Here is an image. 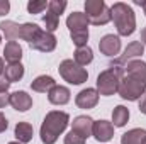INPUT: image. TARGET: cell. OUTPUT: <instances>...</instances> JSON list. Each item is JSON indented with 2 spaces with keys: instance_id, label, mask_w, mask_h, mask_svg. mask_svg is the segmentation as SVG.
<instances>
[{
  "instance_id": "277c9868",
  "label": "cell",
  "mask_w": 146,
  "mask_h": 144,
  "mask_svg": "<svg viewBox=\"0 0 146 144\" xmlns=\"http://www.w3.org/2000/svg\"><path fill=\"white\" fill-rule=\"evenodd\" d=\"M122 75H124V66L112 61L109 70L102 71L97 78V92H99V95H104V97L114 95L119 90V83H121Z\"/></svg>"
},
{
  "instance_id": "ffe728a7",
  "label": "cell",
  "mask_w": 146,
  "mask_h": 144,
  "mask_svg": "<svg viewBox=\"0 0 146 144\" xmlns=\"http://www.w3.org/2000/svg\"><path fill=\"white\" fill-rule=\"evenodd\" d=\"M54 85H56V83H54V80H53L51 76H48V75H41V76H37L36 80L31 83V88H33L34 92L44 93V92H49Z\"/></svg>"
},
{
  "instance_id": "f546056e",
  "label": "cell",
  "mask_w": 146,
  "mask_h": 144,
  "mask_svg": "<svg viewBox=\"0 0 146 144\" xmlns=\"http://www.w3.org/2000/svg\"><path fill=\"white\" fill-rule=\"evenodd\" d=\"M10 10V3L7 0H0V15H5Z\"/></svg>"
},
{
  "instance_id": "8992f818",
  "label": "cell",
  "mask_w": 146,
  "mask_h": 144,
  "mask_svg": "<svg viewBox=\"0 0 146 144\" xmlns=\"http://www.w3.org/2000/svg\"><path fill=\"white\" fill-rule=\"evenodd\" d=\"M85 15L88 19V22L94 26H104L112 19L110 9L106 5L104 0H87L85 2Z\"/></svg>"
},
{
  "instance_id": "6da1fadb",
  "label": "cell",
  "mask_w": 146,
  "mask_h": 144,
  "mask_svg": "<svg viewBox=\"0 0 146 144\" xmlns=\"http://www.w3.org/2000/svg\"><path fill=\"white\" fill-rule=\"evenodd\" d=\"M119 95L126 100H138L146 92V63L133 59L124 66V75L119 83Z\"/></svg>"
},
{
  "instance_id": "4316f807",
  "label": "cell",
  "mask_w": 146,
  "mask_h": 144,
  "mask_svg": "<svg viewBox=\"0 0 146 144\" xmlns=\"http://www.w3.org/2000/svg\"><path fill=\"white\" fill-rule=\"evenodd\" d=\"M44 9H48V2L46 0H31L27 3V10L31 14H41Z\"/></svg>"
},
{
  "instance_id": "e0dca14e",
  "label": "cell",
  "mask_w": 146,
  "mask_h": 144,
  "mask_svg": "<svg viewBox=\"0 0 146 144\" xmlns=\"http://www.w3.org/2000/svg\"><path fill=\"white\" fill-rule=\"evenodd\" d=\"M21 29H22V26H19V24H15V22H12V20H3V22H0V31L5 34V39H7L9 42H12V41H15V39H21Z\"/></svg>"
},
{
  "instance_id": "9a60e30c",
  "label": "cell",
  "mask_w": 146,
  "mask_h": 144,
  "mask_svg": "<svg viewBox=\"0 0 146 144\" xmlns=\"http://www.w3.org/2000/svg\"><path fill=\"white\" fill-rule=\"evenodd\" d=\"M143 51H145V44H143L141 41H134V42H131V44L124 49V54H122L119 59H115V63H119V65H124L126 61L129 63V61H133L134 58L141 56Z\"/></svg>"
},
{
  "instance_id": "603a6c76",
  "label": "cell",
  "mask_w": 146,
  "mask_h": 144,
  "mask_svg": "<svg viewBox=\"0 0 146 144\" xmlns=\"http://www.w3.org/2000/svg\"><path fill=\"white\" fill-rule=\"evenodd\" d=\"M94 59V53L88 46H83V48H76L75 51V63L80 65V66H85L88 63H92Z\"/></svg>"
},
{
  "instance_id": "e575fe53",
  "label": "cell",
  "mask_w": 146,
  "mask_h": 144,
  "mask_svg": "<svg viewBox=\"0 0 146 144\" xmlns=\"http://www.w3.org/2000/svg\"><path fill=\"white\" fill-rule=\"evenodd\" d=\"M3 70H5V66H3V59L0 58V76H2V73H3Z\"/></svg>"
},
{
  "instance_id": "ba28073f",
  "label": "cell",
  "mask_w": 146,
  "mask_h": 144,
  "mask_svg": "<svg viewBox=\"0 0 146 144\" xmlns=\"http://www.w3.org/2000/svg\"><path fill=\"white\" fill-rule=\"evenodd\" d=\"M33 49L37 51H42V53H51L54 48H56V37L53 36V32H48V31H39V34L34 37V41L29 44Z\"/></svg>"
},
{
  "instance_id": "5b68a950",
  "label": "cell",
  "mask_w": 146,
  "mask_h": 144,
  "mask_svg": "<svg viewBox=\"0 0 146 144\" xmlns=\"http://www.w3.org/2000/svg\"><path fill=\"white\" fill-rule=\"evenodd\" d=\"M66 26L72 32V41L76 48L87 46L88 41V19L82 12H73L66 19Z\"/></svg>"
},
{
  "instance_id": "d6a6232c",
  "label": "cell",
  "mask_w": 146,
  "mask_h": 144,
  "mask_svg": "<svg viewBox=\"0 0 146 144\" xmlns=\"http://www.w3.org/2000/svg\"><path fill=\"white\" fill-rule=\"evenodd\" d=\"M139 110L146 114V92L143 93V97H141V100H139Z\"/></svg>"
},
{
  "instance_id": "74e56055",
  "label": "cell",
  "mask_w": 146,
  "mask_h": 144,
  "mask_svg": "<svg viewBox=\"0 0 146 144\" xmlns=\"http://www.w3.org/2000/svg\"><path fill=\"white\" fill-rule=\"evenodd\" d=\"M145 144H146V141H145Z\"/></svg>"
},
{
  "instance_id": "7402d4cb",
  "label": "cell",
  "mask_w": 146,
  "mask_h": 144,
  "mask_svg": "<svg viewBox=\"0 0 146 144\" xmlns=\"http://www.w3.org/2000/svg\"><path fill=\"white\" fill-rule=\"evenodd\" d=\"M129 120V110L124 107V105H117L112 112V126L114 127H122L126 126V122Z\"/></svg>"
},
{
  "instance_id": "52a82bcc",
  "label": "cell",
  "mask_w": 146,
  "mask_h": 144,
  "mask_svg": "<svg viewBox=\"0 0 146 144\" xmlns=\"http://www.w3.org/2000/svg\"><path fill=\"white\" fill-rule=\"evenodd\" d=\"M58 70H60V75H61L68 83H72V85H82V83H85L87 78H88L87 70H85L83 66L76 65L73 59H65V61L60 65Z\"/></svg>"
},
{
  "instance_id": "9c48e42d",
  "label": "cell",
  "mask_w": 146,
  "mask_h": 144,
  "mask_svg": "<svg viewBox=\"0 0 146 144\" xmlns=\"http://www.w3.org/2000/svg\"><path fill=\"white\" fill-rule=\"evenodd\" d=\"M92 136H95V139L99 143H107L114 136V126L107 120H97V122H94Z\"/></svg>"
},
{
  "instance_id": "cb8c5ba5",
  "label": "cell",
  "mask_w": 146,
  "mask_h": 144,
  "mask_svg": "<svg viewBox=\"0 0 146 144\" xmlns=\"http://www.w3.org/2000/svg\"><path fill=\"white\" fill-rule=\"evenodd\" d=\"M39 31H41V27L36 26V24H31V22H27V24H22V29H21V39H24V41H27L29 44L34 41V37L39 34Z\"/></svg>"
},
{
  "instance_id": "836d02e7",
  "label": "cell",
  "mask_w": 146,
  "mask_h": 144,
  "mask_svg": "<svg viewBox=\"0 0 146 144\" xmlns=\"http://www.w3.org/2000/svg\"><path fill=\"white\" fill-rule=\"evenodd\" d=\"M141 42H143V44H146V27L141 31Z\"/></svg>"
},
{
  "instance_id": "8fae6325",
  "label": "cell",
  "mask_w": 146,
  "mask_h": 144,
  "mask_svg": "<svg viewBox=\"0 0 146 144\" xmlns=\"http://www.w3.org/2000/svg\"><path fill=\"white\" fill-rule=\"evenodd\" d=\"M99 49L106 56H115L121 49V39L117 36H114V34H107V36H104L100 39Z\"/></svg>"
},
{
  "instance_id": "ac0fdd59",
  "label": "cell",
  "mask_w": 146,
  "mask_h": 144,
  "mask_svg": "<svg viewBox=\"0 0 146 144\" xmlns=\"http://www.w3.org/2000/svg\"><path fill=\"white\" fill-rule=\"evenodd\" d=\"M146 131L145 129H131L126 134H122L121 144H145Z\"/></svg>"
},
{
  "instance_id": "5bb4252c",
  "label": "cell",
  "mask_w": 146,
  "mask_h": 144,
  "mask_svg": "<svg viewBox=\"0 0 146 144\" xmlns=\"http://www.w3.org/2000/svg\"><path fill=\"white\" fill-rule=\"evenodd\" d=\"M9 104L15 110H19V112H26V110H29V108L33 107V98L26 92H14L10 95Z\"/></svg>"
},
{
  "instance_id": "8d00e7d4",
  "label": "cell",
  "mask_w": 146,
  "mask_h": 144,
  "mask_svg": "<svg viewBox=\"0 0 146 144\" xmlns=\"http://www.w3.org/2000/svg\"><path fill=\"white\" fill-rule=\"evenodd\" d=\"M9 144H21L19 141H14V143H9Z\"/></svg>"
},
{
  "instance_id": "44dd1931",
  "label": "cell",
  "mask_w": 146,
  "mask_h": 144,
  "mask_svg": "<svg viewBox=\"0 0 146 144\" xmlns=\"http://www.w3.org/2000/svg\"><path fill=\"white\" fill-rule=\"evenodd\" d=\"M3 76H5L10 83L19 81V80L24 76V66H22L21 63H10V65L5 66V70H3Z\"/></svg>"
},
{
  "instance_id": "30bf717a",
  "label": "cell",
  "mask_w": 146,
  "mask_h": 144,
  "mask_svg": "<svg viewBox=\"0 0 146 144\" xmlns=\"http://www.w3.org/2000/svg\"><path fill=\"white\" fill-rule=\"evenodd\" d=\"M75 102L80 108H94L99 102V92L95 88H85L76 95Z\"/></svg>"
},
{
  "instance_id": "4fadbf2b",
  "label": "cell",
  "mask_w": 146,
  "mask_h": 144,
  "mask_svg": "<svg viewBox=\"0 0 146 144\" xmlns=\"http://www.w3.org/2000/svg\"><path fill=\"white\" fill-rule=\"evenodd\" d=\"M48 98L51 104L54 105H65L70 102V90L66 87H61V85H54L49 92H48Z\"/></svg>"
},
{
  "instance_id": "d6986e66",
  "label": "cell",
  "mask_w": 146,
  "mask_h": 144,
  "mask_svg": "<svg viewBox=\"0 0 146 144\" xmlns=\"http://www.w3.org/2000/svg\"><path fill=\"white\" fill-rule=\"evenodd\" d=\"M33 136H34V129L29 122H19L15 126V137L21 144L29 143L33 139Z\"/></svg>"
},
{
  "instance_id": "d590c367",
  "label": "cell",
  "mask_w": 146,
  "mask_h": 144,
  "mask_svg": "<svg viewBox=\"0 0 146 144\" xmlns=\"http://www.w3.org/2000/svg\"><path fill=\"white\" fill-rule=\"evenodd\" d=\"M141 5H143V9H145V14H146V2H143Z\"/></svg>"
},
{
  "instance_id": "2e32d148",
  "label": "cell",
  "mask_w": 146,
  "mask_h": 144,
  "mask_svg": "<svg viewBox=\"0 0 146 144\" xmlns=\"http://www.w3.org/2000/svg\"><path fill=\"white\" fill-rule=\"evenodd\" d=\"M3 58L10 63H21V58H22V48L19 42L12 41V42H7L5 48H3Z\"/></svg>"
},
{
  "instance_id": "f1b7e54d",
  "label": "cell",
  "mask_w": 146,
  "mask_h": 144,
  "mask_svg": "<svg viewBox=\"0 0 146 144\" xmlns=\"http://www.w3.org/2000/svg\"><path fill=\"white\" fill-rule=\"evenodd\" d=\"M9 87H10V81H9V80L2 75V76H0V93L7 92V90H9Z\"/></svg>"
},
{
  "instance_id": "83f0119b",
  "label": "cell",
  "mask_w": 146,
  "mask_h": 144,
  "mask_svg": "<svg viewBox=\"0 0 146 144\" xmlns=\"http://www.w3.org/2000/svg\"><path fill=\"white\" fill-rule=\"evenodd\" d=\"M85 137H82L80 134H76L75 131H70L66 136H65V144H85Z\"/></svg>"
},
{
  "instance_id": "d4e9b609",
  "label": "cell",
  "mask_w": 146,
  "mask_h": 144,
  "mask_svg": "<svg viewBox=\"0 0 146 144\" xmlns=\"http://www.w3.org/2000/svg\"><path fill=\"white\" fill-rule=\"evenodd\" d=\"M42 22H44V26H46V31H48V32H53V31H56V29H58L60 17H58V15H54V14H51V12H48V14L42 17Z\"/></svg>"
},
{
  "instance_id": "1f68e13d",
  "label": "cell",
  "mask_w": 146,
  "mask_h": 144,
  "mask_svg": "<svg viewBox=\"0 0 146 144\" xmlns=\"http://www.w3.org/2000/svg\"><path fill=\"white\" fill-rule=\"evenodd\" d=\"M7 126H9V122H7V119H5V115L0 112V132H3L5 129H7Z\"/></svg>"
},
{
  "instance_id": "4dcf8cb0",
  "label": "cell",
  "mask_w": 146,
  "mask_h": 144,
  "mask_svg": "<svg viewBox=\"0 0 146 144\" xmlns=\"http://www.w3.org/2000/svg\"><path fill=\"white\" fill-rule=\"evenodd\" d=\"M9 100H10V95H9L7 92L0 93V108H2V107H5V105L9 104Z\"/></svg>"
},
{
  "instance_id": "7a4b0ae2",
  "label": "cell",
  "mask_w": 146,
  "mask_h": 144,
  "mask_svg": "<svg viewBox=\"0 0 146 144\" xmlns=\"http://www.w3.org/2000/svg\"><path fill=\"white\" fill-rule=\"evenodd\" d=\"M68 122H70V117L66 112H60V110L49 112L44 117L41 126V141L44 144H54L60 134L66 129Z\"/></svg>"
},
{
  "instance_id": "484cf974",
  "label": "cell",
  "mask_w": 146,
  "mask_h": 144,
  "mask_svg": "<svg viewBox=\"0 0 146 144\" xmlns=\"http://www.w3.org/2000/svg\"><path fill=\"white\" fill-rule=\"evenodd\" d=\"M65 9H66V2L65 0H51V2H48V12H51V14H54L58 17L63 14Z\"/></svg>"
},
{
  "instance_id": "3957f363",
  "label": "cell",
  "mask_w": 146,
  "mask_h": 144,
  "mask_svg": "<svg viewBox=\"0 0 146 144\" xmlns=\"http://www.w3.org/2000/svg\"><path fill=\"white\" fill-rule=\"evenodd\" d=\"M110 15L112 20L117 27V32L121 36H131L136 29V17H134V10L122 2H117L110 7Z\"/></svg>"
},
{
  "instance_id": "7c38bea8",
  "label": "cell",
  "mask_w": 146,
  "mask_h": 144,
  "mask_svg": "<svg viewBox=\"0 0 146 144\" xmlns=\"http://www.w3.org/2000/svg\"><path fill=\"white\" fill-rule=\"evenodd\" d=\"M92 129H94V120L88 115H80L73 120V127L72 131H75L76 134H80L82 137H88L92 136Z\"/></svg>"
}]
</instances>
